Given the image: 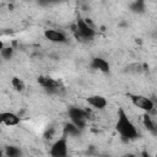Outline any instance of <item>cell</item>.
Returning <instances> with one entry per match:
<instances>
[{"instance_id": "cell-15", "label": "cell", "mask_w": 157, "mask_h": 157, "mask_svg": "<svg viewBox=\"0 0 157 157\" xmlns=\"http://www.w3.org/2000/svg\"><path fill=\"white\" fill-rule=\"evenodd\" d=\"M12 55H13V49H12L11 47H4L2 50H1V53H0V56H1L2 59H5V60L11 59Z\"/></svg>"}, {"instance_id": "cell-3", "label": "cell", "mask_w": 157, "mask_h": 157, "mask_svg": "<svg viewBox=\"0 0 157 157\" xmlns=\"http://www.w3.org/2000/svg\"><path fill=\"white\" fill-rule=\"evenodd\" d=\"M69 117H70V123H72L80 130L83 129L88 121L87 112H86V109H82V108H76V107L70 108L69 109Z\"/></svg>"}, {"instance_id": "cell-13", "label": "cell", "mask_w": 157, "mask_h": 157, "mask_svg": "<svg viewBox=\"0 0 157 157\" xmlns=\"http://www.w3.org/2000/svg\"><path fill=\"white\" fill-rule=\"evenodd\" d=\"M4 153L6 157H21L22 156L21 150L16 146H7L4 151Z\"/></svg>"}, {"instance_id": "cell-17", "label": "cell", "mask_w": 157, "mask_h": 157, "mask_svg": "<svg viewBox=\"0 0 157 157\" xmlns=\"http://www.w3.org/2000/svg\"><path fill=\"white\" fill-rule=\"evenodd\" d=\"M5 45H4V42L2 40H0V53H1V50H2V48H4Z\"/></svg>"}, {"instance_id": "cell-9", "label": "cell", "mask_w": 157, "mask_h": 157, "mask_svg": "<svg viewBox=\"0 0 157 157\" xmlns=\"http://www.w3.org/2000/svg\"><path fill=\"white\" fill-rule=\"evenodd\" d=\"M87 104L90 107H92L93 109H97V110H103L107 108L108 105V101L105 97L101 96V94H92V96H88L87 97Z\"/></svg>"}, {"instance_id": "cell-12", "label": "cell", "mask_w": 157, "mask_h": 157, "mask_svg": "<svg viewBox=\"0 0 157 157\" xmlns=\"http://www.w3.org/2000/svg\"><path fill=\"white\" fill-rule=\"evenodd\" d=\"M11 86H12L17 92H23L25 88H26V85H25L23 80L20 78V77H16V76L11 78Z\"/></svg>"}, {"instance_id": "cell-4", "label": "cell", "mask_w": 157, "mask_h": 157, "mask_svg": "<svg viewBox=\"0 0 157 157\" xmlns=\"http://www.w3.org/2000/svg\"><path fill=\"white\" fill-rule=\"evenodd\" d=\"M67 153H69V146H67L66 136H61L60 139L55 140L49 148L50 157H67Z\"/></svg>"}, {"instance_id": "cell-8", "label": "cell", "mask_w": 157, "mask_h": 157, "mask_svg": "<svg viewBox=\"0 0 157 157\" xmlns=\"http://www.w3.org/2000/svg\"><path fill=\"white\" fill-rule=\"evenodd\" d=\"M21 121V118L13 112H0V125L16 126Z\"/></svg>"}, {"instance_id": "cell-6", "label": "cell", "mask_w": 157, "mask_h": 157, "mask_svg": "<svg viewBox=\"0 0 157 157\" xmlns=\"http://www.w3.org/2000/svg\"><path fill=\"white\" fill-rule=\"evenodd\" d=\"M44 37L47 40L55 43V44H63L67 42V37L65 36V33L63 31L59 29H54V28H48L44 31Z\"/></svg>"}, {"instance_id": "cell-18", "label": "cell", "mask_w": 157, "mask_h": 157, "mask_svg": "<svg viewBox=\"0 0 157 157\" xmlns=\"http://www.w3.org/2000/svg\"><path fill=\"white\" fill-rule=\"evenodd\" d=\"M2 155H4V151L0 148V157H2Z\"/></svg>"}, {"instance_id": "cell-1", "label": "cell", "mask_w": 157, "mask_h": 157, "mask_svg": "<svg viewBox=\"0 0 157 157\" xmlns=\"http://www.w3.org/2000/svg\"><path fill=\"white\" fill-rule=\"evenodd\" d=\"M115 130L123 139H126V140H134L139 137V130L136 125L132 123V120L129 118V115L123 109L118 110Z\"/></svg>"}, {"instance_id": "cell-2", "label": "cell", "mask_w": 157, "mask_h": 157, "mask_svg": "<svg viewBox=\"0 0 157 157\" xmlns=\"http://www.w3.org/2000/svg\"><path fill=\"white\" fill-rule=\"evenodd\" d=\"M130 101H131V104L135 108L140 109V110H144V112H146L148 114L155 112V103L147 96H144V94H130Z\"/></svg>"}, {"instance_id": "cell-11", "label": "cell", "mask_w": 157, "mask_h": 157, "mask_svg": "<svg viewBox=\"0 0 157 157\" xmlns=\"http://www.w3.org/2000/svg\"><path fill=\"white\" fill-rule=\"evenodd\" d=\"M142 124H144V126H145L147 130H150V131H153V132H155V130H156V128H155V126H156V125H155L153 118H151L148 113H146V114L142 117Z\"/></svg>"}, {"instance_id": "cell-16", "label": "cell", "mask_w": 157, "mask_h": 157, "mask_svg": "<svg viewBox=\"0 0 157 157\" xmlns=\"http://www.w3.org/2000/svg\"><path fill=\"white\" fill-rule=\"evenodd\" d=\"M124 157H136V155H134V153H128V155H125Z\"/></svg>"}, {"instance_id": "cell-10", "label": "cell", "mask_w": 157, "mask_h": 157, "mask_svg": "<svg viewBox=\"0 0 157 157\" xmlns=\"http://www.w3.org/2000/svg\"><path fill=\"white\" fill-rule=\"evenodd\" d=\"M92 67L98 70V71H102V72H108L109 71V64L107 60L102 59V58H94L92 60Z\"/></svg>"}, {"instance_id": "cell-7", "label": "cell", "mask_w": 157, "mask_h": 157, "mask_svg": "<svg viewBox=\"0 0 157 157\" xmlns=\"http://www.w3.org/2000/svg\"><path fill=\"white\" fill-rule=\"evenodd\" d=\"M38 82L43 88H45L48 91H52V92H58L59 90H61L60 81H58V80H55L50 76H39Z\"/></svg>"}, {"instance_id": "cell-5", "label": "cell", "mask_w": 157, "mask_h": 157, "mask_svg": "<svg viewBox=\"0 0 157 157\" xmlns=\"http://www.w3.org/2000/svg\"><path fill=\"white\" fill-rule=\"evenodd\" d=\"M76 32L82 39H92L96 34L94 28L85 18H78L76 22Z\"/></svg>"}, {"instance_id": "cell-14", "label": "cell", "mask_w": 157, "mask_h": 157, "mask_svg": "<svg viewBox=\"0 0 157 157\" xmlns=\"http://www.w3.org/2000/svg\"><path fill=\"white\" fill-rule=\"evenodd\" d=\"M64 130H65V134H66L67 136H75V135H77V134L80 132V129H78L77 126H75L72 123L66 124L65 128H64Z\"/></svg>"}]
</instances>
